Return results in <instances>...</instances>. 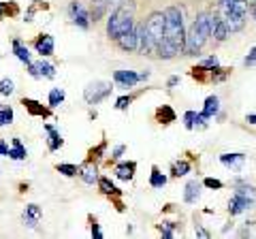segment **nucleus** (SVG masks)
I'll use <instances>...</instances> for the list:
<instances>
[{"label": "nucleus", "instance_id": "obj_1", "mask_svg": "<svg viewBox=\"0 0 256 239\" xmlns=\"http://www.w3.org/2000/svg\"><path fill=\"white\" fill-rule=\"evenodd\" d=\"M184 41H186V28H184V13L180 6H169L164 9V41L158 47V58L171 60L180 52H184Z\"/></svg>", "mask_w": 256, "mask_h": 239}, {"label": "nucleus", "instance_id": "obj_2", "mask_svg": "<svg viewBox=\"0 0 256 239\" xmlns=\"http://www.w3.org/2000/svg\"><path fill=\"white\" fill-rule=\"evenodd\" d=\"M128 30H134V2L122 0L107 18V36L111 41H118L120 34L128 32Z\"/></svg>", "mask_w": 256, "mask_h": 239}, {"label": "nucleus", "instance_id": "obj_3", "mask_svg": "<svg viewBox=\"0 0 256 239\" xmlns=\"http://www.w3.org/2000/svg\"><path fill=\"white\" fill-rule=\"evenodd\" d=\"M210 36H212V30H210V13H198L196 20L192 22L190 28L186 30L184 54H186V56H198Z\"/></svg>", "mask_w": 256, "mask_h": 239}, {"label": "nucleus", "instance_id": "obj_4", "mask_svg": "<svg viewBox=\"0 0 256 239\" xmlns=\"http://www.w3.org/2000/svg\"><path fill=\"white\" fill-rule=\"evenodd\" d=\"M146 30H148V38H150V52L148 54L156 56L158 47L164 41V11L152 13L146 20Z\"/></svg>", "mask_w": 256, "mask_h": 239}, {"label": "nucleus", "instance_id": "obj_5", "mask_svg": "<svg viewBox=\"0 0 256 239\" xmlns=\"http://www.w3.org/2000/svg\"><path fill=\"white\" fill-rule=\"evenodd\" d=\"M111 90H114V88H111L109 82H90L84 90V98L88 105H98L100 100H105L109 96Z\"/></svg>", "mask_w": 256, "mask_h": 239}, {"label": "nucleus", "instance_id": "obj_6", "mask_svg": "<svg viewBox=\"0 0 256 239\" xmlns=\"http://www.w3.org/2000/svg\"><path fill=\"white\" fill-rule=\"evenodd\" d=\"M68 18L73 20L75 26L82 28V30H88V28H90V24H92L90 13H88V9L82 2H79V0H73V2L68 4Z\"/></svg>", "mask_w": 256, "mask_h": 239}, {"label": "nucleus", "instance_id": "obj_7", "mask_svg": "<svg viewBox=\"0 0 256 239\" xmlns=\"http://www.w3.org/2000/svg\"><path fill=\"white\" fill-rule=\"evenodd\" d=\"M218 15L222 18V22L226 24L228 32H239L246 26V13H235V11H218Z\"/></svg>", "mask_w": 256, "mask_h": 239}, {"label": "nucleus", "instance_id": "obj_8", "mask_svg": "<svg viewBox=\"0 0 256 239\" xmlns=\"http://www.w3.org/2000/svg\"><path fill=\"white\" fill-rule=\"evenodd\" d=\"M28 75L30 77H34V79H54L56 77V66L50 64V62H45V60H38V62H30L28 64Z\"/></svg>", "mask_w": 256, "mask_h": 239}, {"label": "nucleus", "instance_id": "obj_9", "mask_svg": "<svg viewBox=\"0 0 256 239\" xmlns=\"http://www.w3.org/2000/svg\"><path fill=\"white\" fill-rule=\"evenodd\" d=\"M210 30H212V36H214L218 43L226 41L228 28H226V24L222 22V18H220L218 13H210Z\"/></svg>", "mask_w": 256, "mask_h": 239}, {"label": "nucleus", "instance_id": "obj_10", "mask_svg": "<svg viewBox=\"0 0 256 239\" xmlns=\"http://www.w3.org/2000/svg\"><path fill=\"white\" fill-rule=\"evenodd\" d=\"M252 203H254L252 198H248L244 194L235 192L233 196L228 198V214H230V216H239V214H244L246 210H250Z\"/></svg>", "mask_w": 256, "mask_h": 239}, {"label": "nucleus", "instance_id": "obj_11", "mask_svg": "<svg viewBox=\"0 0 256 239\" xmlns=\"http://www.w3.org/2000/svg\"><path fill=\"white\" fill-rule=\"evenodd\" d=\"M114 82L122 88V90H128V88H134L139 84V73H134V70H116Z\"/></svg>", "mask_w": 256, "mask_h": 239}, {"label": "nucleus", "instance_id": "obj_12", "mask_svg": "<svg viewBox=\"0 0 256 239\" xmlns=\"http://www.w3.org/2000/svg\"><path fill=\"white\" fill-rule=\"evenodd\" d=\"M22 105L32 118H50L52 116V107H43L41 102L34 98H22Z\"/></svg>", "mask_w": 256, "mask_h": 239}, {"label": "nucleus", "instance_id": "obj_13", "mask_svg": "<svg viewBox=\"0 0 256 239\" xmlns=\"http://www.w3.org/2000/svg\"><path fill=\"white\" fill-rule=\"evenodd\" d=\"M184 126L188 130H205L207 128V118L203 114H196V111H186L184 114Z\"/></svg>", "mask_w": 256, "mask_h": 239}, {"label": "nucleus", "instance_id": "obj_14", "mask_svg": "<svg viewBox=\"0 0 256 239\" xmlns=\"http://www.w3.org/2000/svg\"><path fill=\"white\" fill-rule=\"evenodd\" d=\"M41 216H43L41 207L34 205V203H30V205H26V210H24L22 220H24V224H26V226L36 228V226H38V222H41Z\"/></svg>", "mask_w": 256, "mask_h": 239}, {"label": "nucleus", "instance_id": "obj_15", "mask_svg": "<svg viewBox=\"0 0 256 239\" xmlns=\"http://www.w3.org/2000/svg\"><path fill=\"white\" fill-rule=\"evenodd\" d=\"M54 45L56 43H54L52 34H38L34 41V50L41 58H50V56H54Z\"/></svg>", "mask_w": 256, "mask_h": 239}, {"label": "nucleus", "instance_id": "obj_16", "mask_svg": "<svg viewBox=\"0 0 256 239\" xmlns=\"http://www.w3.org/2000/svg\"><path fill=\"white\" fill-rule=\"evenodd\" d=\"M220 162H222L224 166H226V169L242 171V169H244V162H246V154H242V152L222 154V156H220Z\"/></svg>", "mask_w": 256, "mask_h": 239}, {"label": "nucleus", "instance_id": "obj_17", "mask_svg": "<svg viewBox=\"0 0 256 239\" xmlns=\"http://www.w3.org/2000/svg\"><path fill=\"white\" fill-rule=\"evenodd\" d=\"M134 171H137V162H134V160L120 162V164H116V169H114L116 178L122 180V182H130L134 178Z\"/></svg>", "mask_w": 256, "mask_h": 239}, {"label": "nucleus", "instance_id": "obj_18", "mask_svg": "<svg viewBox=\"0 0 256 239\" xmlns=\"http://www.w3.org/2000/svg\"><path fill=\"white\" fill-rule=\"evenodd\" d=\"M79 178H82L84 182H86V184H94V182L96 180H98V169H96V164L92 162V160H86L82 166H79Z\"/></svg>", "mask_w": 256, "mask_h": 239}, {"label": "nucleus", "instance_id": "obj_19", "mask_svg": "<svg viewBox=\"0 0 256 239\" xmlns=\"http://www.w3.org/2000/svg\"><path fill=\"white\" fill-rule=\"evenodd\" d=\"M201 188H203V184L198 180H190L186 184V190H184V201L194 205L198 201V196H201Z\"/></svg>", "mask_w": 256, "mask_h": 239}, {"label": "nucleus", "instance_id": "obj_20", "mask_svg": "<svg viewBox=\"0 0 256 239\" xmlns=\"http://www.w3.org/2000/svg\"><path fill=\"white\" fill-rule=\"evenodd\" d=\"M248 0H218V11H235L248 15Z\"/></svg>", "mask_w": 256, "mask_h": 239}, {"label": "nucleus", "instance_id": "obj_21", "mask_svg": "<svg viewBox=\"0 0 256 239\" xmlns=\"http://www.w3.org/2000/svg\"><path fill=\"white\" fill-rule=\"evenodd\" d=\"M116 43L122 52H137V32H134V30H128V32L120 34V38Z\"/></svg>", "mask_w": 256, "mask_h": 239}, {"label": "nucleus", "instance_id": "obj_22", "mask_svg": "<svg viewBox=\"0 0 256 239\" xmlns=\"http://www.w3.org/2000/svg\"><path fill=\"white\" fill-rule=\"evenodd\" d=\"M134 32H137V52L148 54L150 52V38H148L146 24H137V26H134Z\"/></svg>", "mask_w": 256, "mask_h": 239}, {"label": "nucleus", "instance_id": "obj_23", "mask_svg": "<svg viewBox=\"0 0 256 239\" xmlns=\"http://www.w3.org/2000/svg\"><path fill=\"white\" fill-rule=\"evenodd\" d=\"M96 184H98V188H100V192H102V194H107V196H111V198H116V196L122 194V190H120L109 178H105V175L96 180Z\"/></svg>", "mask_w": 256, "mask_h": 239}, {"label": "nucleus", "instance_id": "obj_24", "mask_svg": "<svg viewBox=\"0 0 256 239\" xmlns=\"http://www.w3.org/2000/svg\"><path fill=\"white\" fill-rule=\"evenodd\" d=\"M45 130H47V134H50V139H47V146H50V152H58V150L62 148V143H64V139H62L60 130H56L52 124H45Z\"/></svg>", "mask_w": 256, "mask_h": 239}, {"label": "nucleus", "instance_id": "obj_25", "mask_svg": "<svg viewBox=\"0 0 256 239\" xmlns=\"http://www.w3.org/2000/svg\"><path fill=\"white\" fill-rule=\"evenodd\" d=\"M13 54L18 56V60L24 62V64H30L32 62V56H30V50L24 45L22 38H13Z\"/></svg>", "mask_w": 256, "mask_h": 239}, {"label": "nucleus", "instance_id": "obj_26", "mask_svg": "<svg viewBox=\"0 0 256 239\" xmlns=\"http://www.w3.org/2000/svg\"><path fill=\"white\" fill-rule=\"evenodd\" d=\"M218 111H220V98L216 96V94H212V96L205 98V107H203L201 114H203L207 120H212V118L218 116Z\"/></svg>", "mask_w": 256, "mask_h": 239}, {"label": "nucleus", "instance_id": "obj_27", "mask_svg": "<svg viewBox=\"0 0 256 239\" xmlns=\"http://www.w3.org/2000/svg\"><path fill=\"white\" fill-rule=\"evenodd\" d=\"M26 156H28V150L24 148V143L15 137L13 139V148H9V158L11 160H26Z\"/></svg>", "mask_w": 256, "mask_h": 239}, {"label": "nucleus", "instance_id": "obj_28", "mask_svg": "<svg viewBox=\"0 0 256 239\" xmlns=\"http://www.w3.org/2000/svg\"><path fill=\"white\" fill-rule=\"evenodd\" d=\"M175 111L169 107V105H162V107H158L156 109V120L160 124H171V122H175Z\"/></svg>", "mask_w": 256, "mask_h": 239}, {"label": "nucleus", "instance_id": "obj_29", "mask_svg": "<svg viewBox=\"0 0 256 239\" xmlns=\"http://www.w3.org/2000/svg\"><path fill=\"white\" fill-rule=\"evenodd\" d=\"M150 186L152 188H164L166 186V175L160 171L156 164L152 166V173H150Z\"/></svg>", "mask_w": 256, "mask_h": 239}, {"label": "nucleus", "instance_id": "obj_30", "mask_svg": "<svg viewBox=\"0 0 256 239\" xmlns=\"http://www.w3.org/2000/svg\"><path fill=\"white\" fill-rule=\"evenodd\" d=\"M64 98H66V94H64L62 88H52V90H50V98H47V102H50V107L54 109V107L62 105Z\"/></svg>", "mask_w": 256, "mask_h": 239}, {"label": "nucleus", "instance_id": "obj_31", "mask_svg": "<svg viewBox=\"0 0 256 239\" xmlns=\"http://www.w3.org/2000/svg\"><path fill=\"white\" fill-rule=\"evenodd\" d=\"M235 186H237V192H239V194H244V196H248V198H252V201L256 198V188H254V186L244 184L242 180H237V182H235Z\"/></svg>", "mask_w": 256, "mask_h": 239}, {"label": "nucleus", "instance_id": "obj_32", "mask_svg": "<svg viewBox=\"0 0 256 239\" xmlns=\"http://www.w3.org/2000/svg\"><path fill=\"white\" fill-rule=\"evenodd\" d=\"M13 118L15 114L9 105H0V126H9L13 122Z\"/></svg>", "mask_w": 256, "mask_h": 239}, {"label": "nucleus", "instance_id": "obj_33", "mask_svg": "<svg viewBox=\"0 0 256 239\" xmlns=\"http://www.w3.org/2000/svg\"><path fill=\"white\" fill-rule=\"evenodd\" d=\"M56 171L62 173V175H66V178H75V175L79 173V166H75V164H66V162H60V164H56Z\"/></svg>", "mask_w": 256, "mask_h": 239}, {"label": "nucleus", "instance_id": "obj_34", "mask_svg": "<svg viewBox=\"0 0 256 239\" xmlns=\"http://www.w3.org/2000/svg\"><path fill=\"white\" fill-rule=\"evenodd\" d=\"M105 150H107V141H100V146H96L92 148L90 152H88V160H98V158H102V154H105Z\"/></svg>", "mask_w": 256, "mask_h": 239}, {"label": "nucleus", "instance_id": "obj_35", "mask_svg": "<svg viewBox=\"0 0 256 239\" xmlns=\"http://www.w3.org/2000/svg\"><path fill=\"white\" fill-rule=\"evenodd\" d=\"M188 171H190V162H188V160H180V162H175V164H173V169H171L173 178H182V175H186Z\"/></svg>", "mask_w": 256, "mask_h": 239}, {"label": "nucleus", "instance_id": "obj_36", "mask_svg": "<svg viewBox=\"0 0 256 239\" xmlns=\"http://www.w3.org/2000/svg\"><path fill=\"white\" fill-rule=\"evenodd\" d=\"M13 92H15V84H13V79H9V77L0 79V94H2V96H11Z\"/></svg>", "mask_w": 256, "mask_h": 239}, {"label": "nucleus", "instance_id": "obj_37", "mask_svg": "<svg viewBox=\"0 0 256 239\" xmlns=\"http://www.w3.org/2000/svg\"><path fill=\"white\" fill-rule=\"evenodd\" d=\"M230 75V68H220V66H216L212 68V82L214 84H218V82H224Z\"/></svg>", "mask_w": 256, "mask_h": 239}, {"label": "nucleus", "instance_id": "obj_38", "mask_svg": "<svg viewBox=\"0 0 256 239\" xmlns=\"http://www.w3.org/2000/svg\"><path fill=\"white\" fill-rule=\"evenodd\" d=\"M132 100H134V96H120V98L116 100V109H118V111H126L128 107L132 105Z\"/></svg>", "mask_w": 256, "mask_h": 239}, {"label": "nucleus", "instance_id": "obj_39", "mask_svg": "<svg viewBox=\"0 0 256 239\" xmlns=\"http://www.w3.org/2000/svg\"><path fill=\"white\" fill-rule=\"evenodd\" d=\"M203 186L210 188V190H222V188H224V182L216 180V178H205V180H203Z\"/></svg>", "mask_w": 256, "mask_h": 239}, {"label": "nucleus", "instance_id": "obj_40", "mask_svg": "<svg viewBox=\"0 0 256 239\" xmlns=\"http://www.w3.org/2000/svg\"><path fill=\"white\" fill-rule=\"evenodd\" d=\"M173 228H175L173 222H162V224H158V230H160V233H162V237H166V239L173 237Z\"/></svg>", "mask_w": 256, "mask_h": 239}, {"label": "nucleus", "instance_id": "obj_41", "mask_svg": "<svg viewBox=\"0 0 256 239\" xmlns=\"http://www.w3.org/2000/svg\"><path fill=\"white\" fill-rule=\"evenodd\" d=\"M201 64L207 68H216V66H220V60H218V56H210V58H205Z\"/></svg>", "mask_w": 256, "mask_h": 239}, {"label": "nucleus", "instance_id": "obj_42", "mask_svg": "<svg viewBox=\"0 0 256 239\" xmlns=\"http://www.w3.org/2000/svg\"><path fill=\"white\" fill-rule=\"evenodd\" d=\"M244 64H246V66H254V64H256V45H254V47H252V50H250V54H248V56H246Z\"/></svg>", "mask_w": 256, "mask_h": 239}, {"label": "nucleus", "instance_id": "obj_43", "mask_svg": "<svg viewBox=\"0 0 256 239\" xmlns=\"http://www.w3.org/2000/svg\"><path fill=\"white\" fill-rule=\"evenodd\" d=\"M90 230H92V237H102V230H100V226H98V222H96L94 218H90Z\"/></svg>", "mask_w": 256, "mask_h": 239}, {"label": "nucleus", "instance_id": "obj_44", "mask_svg": "<svg viewBox=\"0 0 256 239\" xmlns=\"http://www.w3.org/2000/svg\"><path fill=\"white\" fill-rule=\"evenodd\" d=\"M0 156H9V143L0 139Z\"/></svg>", "mask_w": 256, "mask_h": 239}, {"label": "nucleus", "instance_id": "obj_45", "mask_svg": "<svg viewBox=\"0 0 256 239\" xmlns=\"http://www.w3.org/2000/svg\"><path fill=\"white\" fill-rule=\"evenodd\" d=\"M124 152H126V148H124V146H118V148L114 150V160H116V158H120V156H122Z\"/></svg>", "mask_w": 256, "mask_h": 239}, {"label": "nucleus", "instance_id": "obj_46", "mask_svg": "<svg viewBox=\"0 0 256 239\" xmlns=\"http://www.w3.org/2000/svg\"><path fill=\"white\" fill-rule=\"evenodd\" d=\"M180 84V77L178 75H173V77H169V88H175Z\"/></svg>", "mask_w": 256, "mask_h": 239}, {"label": "nucleus", "instance_id": "obj_47", "mask_svg": "<svg viewBox=\"0 0 256 239\" xmlns=\"http://www.w3.org/2000/svg\"><path fill=\"white\" fill-rule=\"evenodd\" d=\"M34 6H30V9H28V13H26V22H32V18H34Z\"/></svg>", "mask_w": 256, "mask_h": 239}, {"label": "nucleus", "instance_id": "obj_48", "mask_svg": "<svg viewBox=\"0 0 256 239\" xmlns=\"http://www.w3.org/2000/svg\"><path fill=\"white\" fill-rule=\"evenodd\" d=\"M146 79H150V70H143V73H139V82H146Z\"/></svg>", "mask_w": 256, "mask_h": 239}, {"label": "nucleus", "instance_id": "obj_49", "mask_svg": "<svg viewBox=\"0 0 256 239\" xmlns=\"http://www.w3.org/2000/svg\"><path fill=\"white\" fill-rule=\"evenodd\" d=\"M196 235H198V237H210V233H207L205 228H196Z\"/></svg>", "mask_w": 256, "mask_h": 239}, {"label": "nucleus", "instance_id": "obj_50", "mask_svg": "<svg viewBox=\"0 0 256 239\" xmlns=\"http://www.w3.org/2000/svg\"><path fill=\"white\" fill-rule=\"evenodd\" d=\"M246 120H248V124H256V114H250Z\"/></svg>", "mask_w": 256, "mask_h": 239}, {"label": "nucleus", "instance_id": "obj_51", "mask_svg": "<svg viewBox=\"0 0 256 239\" xmlns=\"http://www.w3.org/2000/svg\"><path fill=\"white\" fill-rule=\"evenodd\" d=\"M2 15H4V13H2V4H0V20H2Z\"/></svg>", "mask_w": 256, "mask_h": 239}, {"label": "nucleus", "instance_id": "obj_52", "mask_svg": "<svg viewBox=\"0 0 256 239\" xmlns=\"http://www.w3.org/2000/svg\"><path fill=\"white\" fill-rule=\"evenodd\" d=\"M248 4H256V0H248Z\"/></svg>", "mask_w": 256, "mask_h": 239}, {"label": "nucleus", "instance_id": "obj_53", "mask_svg": "<svg viewBox=\"0 0 256 239\" xmlns=\"http://www.w3.org/2000/svg\"><path fill=\"white\" fill-rule=\"evenodd\" d=\"M254 20H256V4H254Z\"/></svg>", "mask_w": 256, "mask_h": 239}]
</instances>
